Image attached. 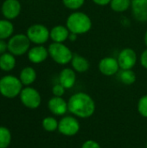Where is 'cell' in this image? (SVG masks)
<instances>
[{"instance_id": "1", "label": "cell", "mask_w": 147, "mask_h": 148, "mask_svg": "<svg viewBox=\"0 0 147 148\" xmlns=\"http://www.w3.org/2000/svg\"><path fill=\"white\" fill-rule=\"evenodd\" d=\"M68 111L82 119L91 117L95 111V102L94 99L84 92H78L70 96L68 101Z\"/></svg>"}, {"instance_id": "2", "label": "cell", "mask_w": 147, "mask_h": 148, "mask_svg": "<svg viewBox=\"0 0 147 148\" xmlns=\"http://www.w3.org/2000/svg\"><path fill=\"white\" fill-rule=\"evenodd\" d=\"M66 26L71 33L82 35L88 33L91 29L92 20L88 14L75 10L68 16Z\"/></svg>"}, {"instance_id": "3", "label": "cell", "mask_w": 147, "mask_h": 148, "mask_svg": "<svg viewBox=\"0 0 147 148\" xmlns=\"http://www.w3.org/2000/svg\"><path fill=\"white\" fill-rule=\"evenodd\" d=\"M49 55L51 59L59 65H67L71 62L73 52L63 42H52L49 44Z\"/></svg>"}, {"instance_id": "4", "label": "cell", "mask_w": 147, "mask_h": 148, "mask_svg": "<svg viewBox=\"0 0 147 148\" xmlns=\"http://www.w3.org/2000/svg\"><path fill=\"white\" fill-rule=\"evenodd\" d=\"M23 83L14 75H5L0 79V94L6 98H15L20 95Z\"/></svg>"}, {"instance_id": "5", "label": "cell", "mask_w": 147, "mask_h": 148, "mask_svg": "<svg viewBox=\"0 0 147 148\" xmlns=\"http://www.w3.org/2000/svg\"><path fill=\"white\" fill-rule=\"evenodd\" d=\"M8 51L15 56H20L27 53L30 49L29 37L25 34H16L12 36L8 41Z\"/></svg>"}, {"instance_id": "6", "label": "cell", "mask_w": 147, "mask_h": 148, "mask_svg": "<svg viewBox=\"0 0 147 148\" xmlns=\"http://www.w3.org/2000/svg\"><path fill=\"white\" fill-rule=\"evenodd\" d=\"M26 35L29 41L36 45H42L50 38L49 29L45 25L40 23L30 25L27 29Z\"/></svg>"}, {"instance_id": "7", "label": "cell", "mask_w": 147, "mask_h": 148, "mask_svg": "<svg viewBox=\"0 0 147 148\" xmlns=\"http://www.w3.org/2000/svg\"><path fill=\"white\" fill-rule=\"evenodd\" d=\"M19 95L22 103L28 108L36 109L41 105V95L39 92L34 88L26 87L23 88Z\"/></svg>"}, {"instance_id": "8", "label": "cell", "mask_w": 147, "mask_h": 148, "mask_svg": "<svg viewBox=\"0 0 147 148\" xmlns=\"http://www.w3.org/2000/svg\"><path fill=\"white\" fill-rule=\"evenodd\" d=\"M117 60L120 69H132L138 61L137 53L132 48H125L120 51Z\"/></svg>"}, {"instance_id": "9", "label": "cell", "mask_w": 147, "mask_h": 148, "mask_svg": "<svg viewBox=\"0 0 147 148\" xmlns=\"http://www.w3.org/2000/svg\"><path fill=\"white\" fill-rule=\"evenodd\" d=\"M79 130L80 123L73 116H65L58 122V131L65 136H74Z\"/></svg>"}, {"instance_id": "10", "label": "cell", "mask_w": 147, "mask_h": 148, "mask_svg": "<svg viewBox=\"0 0 147 148\" xmlns=\"http://www.w3.org/2000/svg\"><path fill=\"white\" fill-rule=\"evenodd\" d=\"M100 72L106 76H112L116 75L120 69L117 58L107 56L102 58L98 64Z\"/></svg>"}, {"instance_id": "11", "label": "cell", "mask_w": 147, "mask_h": 148, "mask_svg": "<svg viewBox=\"0 0 147 148\" xmlns=\"http://www.w3.org/2000/svg\"><path fill=\"white\" fill-rule=\"evenodd\" d=\"M21 8V3L18 0H4L1 7V11L7 20H12L19 16Z\"/></svg>"}, {"instance_id": "12", "label": "cell", "mask_w": 147, "mask_h": 148, "mask_svg": "<svg viewBox=\"0 0 147 148\" xmlns=\"http://www.w3.org/2000/svg\"><path fill=\"white\" fill-rule=\"evenodd\" d=\"M131 9L137 21L147 22V0H132Z\"/></svg>"}, {"instance_id": "13", "label": "cell", "mask_w": 147, "mask_h": 148, "mask_svg": "<svg viewBox=\"0 0 147 148\" xmlns=\"http://www.w3.org/2000/svg\"><path fill=\"white\" fill-rule=\"evenodd\" d=\"M49 50L42 45H36L33 48H30L28 51V58L29 62L35 64H39L43 62L48 57Z\"/></svg>"}, {"instance_id": "14", "label": "cell", "mask_w": 147, "mask_h": 148, "mask_svg": "<svg viewBox=\"0 0 147 148\" xmlns=\"http://www.w3.org/2000/svg\"><path fill=\"white\" fill-rule=\"evenodd\" d=\"M48 108L52 114L58 116L63 115L67 113V111H68V102H66L63 98L57 96H54L49 101Z\"/></svg>"}, {"instance_id": "15", "label": "cell", "mask_w": 147, "mask_h": 148, "mask_svg": "<svg viewBox=\"0 0 147 148\" xmlns=\"http://www.w3.org/2000/svg\"><path fill=\"white\" fill-rule=\"evenodd\" d=\"M76 82V72L70 68L63 69L59 75V83L66 89L72 88Z\"/></svg>"}, {"instance_id": "16", "label": "cell", "mask_w": 147, "mask_h": 148, "mask_svg": "<svg viewBox=\"0 0 147 148\" xmlns=\"http://www.w3.org/2000/svg\"><path fill=\"white\" fill-rule=\"evenodd\" d=\"M70 31L65 25H55L49 30V37L53 42H64L68 39Z\"/></svg>"}, {"instance_id": "17", "label": "cell", "mask_w": 147, "mask_h": 148, "mask_svg": "<svg viewBox=\"0 0 147 148\" xmlns=\"http://www.w3.org/2000/svg\"><path fill=\"white\" fill-rule=\"evenodd\" d=\"M70 63L72 65V69L77 73L87 72L90 68V63L88 60L78 54H74Z\"/></svg>"}, {"instance_id": "18", "label": "cell", "mask_w": 147, "mask_h": 148, "mask_svg": "<svg viewBox=\"0 0 147 148\" xmlns=\"http://www.w3.org/2000/svg\"><path fill=\"white\" fill-rule=\"evenodd\" d=\"M19 79L23 85L29 86L36 81V72L32 67H25L21 70Z\"/></svg>"}, {"instance_id": "19", "label": "cell", "mask_w": 147, "mask_h": 148, "mask_svg": "<svg viewBox=\"0 0 147 148\" xmlns=\"http://www.w3.org/2000/svg\"><path fill=\"white\" fill-rule=\"evenodd\" d=\"M16 66L15 56L11 53H3L0 55V69L5 72L12 70Z\"/></svg>"}, {"instance_id": "20", "label": "cell", "mask_w": 147, "mask_h": 148, "mask_svg": "<svg viewBox=\"0 0 147 148\" xmlns=\"http://www.w3.org/2000/svg\"><path fill=\"white\" fill-rule=\"evenodd\" d=\"M14 31V26L12 23L7 19L0 20V39L5 40L11 36Z\"/></svg>"}, {"instance_id": "21", "label": "cell", "mask_w": 147, "mask_h": 148, "mask_svg": "<svg viewBox=\"0 0 147 148\" xmlns=\"http://www.w3.org/2000/svg\"><path fill=\"white\" fill-rule=\"evenodd\" d=\"M132 0H111L109 5L112 10L122 13L126 11L129 8H131Z\"/></svg>"}, {"instance_id": "22", "label": "cell", "mask_w": 147, "mask_h": 148, "mask_svg": "<svg viewBox=\"0 0 147 148\" xmlns=\"http://www.w3.org/2000/svg\"><path fill=\"white\" fill-rule=\"evenodd\" d=\"M120 81L125 85H132L136 82V74L132 69H121L119 73Z\"/></svg>"}, {"instance_id": "23", "label": "cell", "mask_w": 147, "mask_h": 148, "mask_svg": "<svg viewBox=\"0 0 147 148\" xmlns=\"http://www.w3.org/2000/svg\"><path fill=\"white\" fill-rule=\"evenodd\" d=\"M11 142L10 131L5 127H0V148H7Z\"/></svg>"}, {"instance_id": "24", "label": "cell", "mask_w": 147, "mask_h": 148, "mask_svg": "<svg viewBox=\"0 0 147 148\" xmlns=\"http://www.w3.org/2000/svg\"><path fill=\"white\" fill-rule=\"evenodd\" d=\"M42 127L47 132H54L58 129V121L53 117H46L42 121Z\"/></svg>"}, {"instance_id": "25", "label": "cell", "mask_w": 147, "mask_h": 148, "mask_svg": "<svg viewBox=\"0 0 147 148\" xmlns=\"http://www.w3.org/2000/svg\"><path fill=\"white\" fill-rule=\"evenodd\" d=\"M62 3L68 10H78L84 5L85 0H62Z\"/></svg>"}, {"instance_id": "26", "label": "cell", "mask_w": 147, "mask_h": 148, "mask_svg": "<svg viewBox=\"0 0 147 148\" xmlns=\"http://www.w3.org/2000/svg\"><path fill=\"white\" fill-rule=\"evenodd\" d=\"M138 111L145 118H147V95H143L138 102Z\"/></svg>"}, {"instance_id": "27", "label": "cell", "mask_w": 147, "mask_h": 148, "mask_svg": "<svg viewBox=\"0 0 147 148\" xmlns=\"http://www.w3.org/2000/svg\"><path fill=\"white\" fill-rule=\"evenodd\" d=\"M65 90L66 88L60 83L54 85L53 88H52V93L54 95V96H57V97H62L64 94H65Z\"/></svg>"}, {"instance_id": "28", "label": "cell", "mask_w": 147, "mask_h": 148, "mask_svg": "<svg viewBox=\"0 0 147 148\" xmlns=\"http://www.w3.org/2000/svg\"><path fill=\"white\" fill-rule=\"evenodd\" d=\"M81 148H101V146L98 144V142L93 140H88L82 144Z\"/></svg>"}, {"instance_id": "29", "label": "cell", "mask_w": 147, "mask_h": 148, "mask_svg": "<svg viewBox=\"0 0 147 148\" xmlns=\"http://www.w3.org/2000/svg\"><path fill=\"white\" fill-rule=\"evenodd\" d=\"M139 62H140L141 66L144 69H147V49L141 53L140 57H139Z\"/></svg>"}, {"instance_id": "30", "label": "cell", "mask_w": 147, "mask_h": 148, "mask_svg": "<svg viewBox=\"0 0 147 148\" xmlns=\"http://www.w3.org/2000/svg\"><path fill=\"white\" fill-rule=\"evenodd\" d=\"M8 50V43L4 40L0 39V55L3 54Z\"/></svg>"}, {"instance_id": "31", "label": "cell", "mask_w": 147, "mask_h": 148, "mask_svg": "<svg viewBox=\"0 0 147 148\" xmlns=\"http://www.w3.org/2000/svg\"><path fill=\"white\" fill-rule=\"evenodd\" d=\"M95 4L100 6H106L110 3L111 0H92Z\"/></svg>"}, {"instance_id": "32", "label": "cell", "mask_w": 147, "mask_h": 148, "mask_svg": "<svg viewBox=\"0 0 147 148\" xmlns=\"http://www.w3.org/2000/svg\"><path fill=\"white\" fill-rule=\"evenodd\" d=\"M77 37H78V35H76V34H75V33H71V32H70L69 36H68V40H69L70 42H75V41L77 40Z\"/></svg>"}, {"instance_id": "33", "label": "cell", "mask_w": 147, "mask_h": 148, "mask_svg": "<svg viewBox=\"0 0 147 148\" xmlns=\"http://www.w3.org/2000/svg\"><path fill=\"white\" fill-rule=\"evenodd\" d=\"M144 42H145L146 46L147 47V30L146 31V33H145V36H144Z\"/></svg>"}, {"instance_id": "34", "label": "cell", "mask_w": 147, "mask_h": 148, "mask_svg": "<svg viewBox=\"0 0 147 148\" xmlns=\"http://www.w3.org/2000/svg\"><path fill=\"white\" fill-rule=\"evenodd\" d=\"M146 148H147V143H146Z\"/></svg>"}]
</instances>
